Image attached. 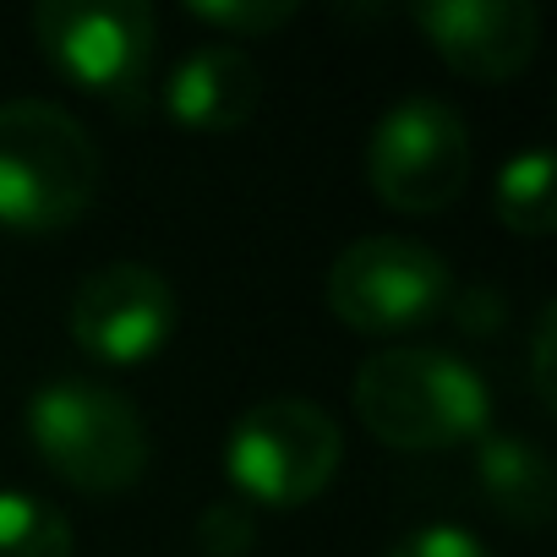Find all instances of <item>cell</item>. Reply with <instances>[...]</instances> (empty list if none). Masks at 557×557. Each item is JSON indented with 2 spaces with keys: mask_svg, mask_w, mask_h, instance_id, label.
<instances>
[{
  "mask_svg": "<svg viewBox=\"0 0 557 557\" xmlns=\"http://www.w3.org/2000/svg\"><path fill=\"white\" fill-rule=\"evenodd\" d=\"M356 416L388 448H459L486 437L492 394L470 361L437 345H394L361 361Z\"/></svg>",
  "mask_w": 557,
  "mask_h": 557,
  "instance_id": "1",
  "label": "cell"
},
{
  "mask_svg": "<svg viewBox=\"0 0 557 557\" xmlns=\"http://www.w3.org/2000/svg\"><path fill=\"white\" fill-rule=\"evenodd\" d=\"M104 159L77 115L50 99L0 104V230L50 235L99 197Z\"/></svg>",
  "mask_w": 557,
  "mask_h": 557,
  "instance_id": "2",
  "label": "cell"
},
{
  "mask_svg": "<svg viewBox=\"0 0 557 557\" xmlns=\"http://www.w3.org/2000/svg\"><path fill=\"white\" fill-rule=\"evenodd\" d=\"M34 454L77 492H126L148 470V426L94 377H55L23 410Z\"/></svg>",
  "mask_w": 557,
  "mask_h": 557,
  "instance_id": "3",
  "label": "cell"
},
{
  "mask_svg": "<svg viewBox=\"0 0 557 557\" xmlns=\"http://www.w3.org/2000/svg\"><path fill=\"white\" fill-rule=\"evenodd\" d=\"M339 459H345L339 426L329 421V410L296 394L251 405L230 426V443H224L230 481L251 503H268V508H296L329 492V481L339 475Z\"/></svg>",
  "mask_w": 557,
  "mask_h": 557,
  "instance_id": "4",
  "label": "cell"
},
{
  "mask_svg": "<svg viewBox=\"0 0 557 557\" xmlns=\"http://www.w3.org/2000/svg\"><path fill=\"white\" fill-rule=\"evenodd\" d=\"M470 126L443 99H399L367 143V181L394 213H443L470 181Z\"/></svg>",
  "mask_w": 557,
  "mask_h": 557,
  "instance_id": "5",
  "label": "cell"
},
{
  "mask_svg": "<svg viewBox=\"0 0 557 557\" xmlns=\"http://www.w3.org/2000/svg\"><path fill=\"white\" fill-rule=\"evenodd\" d=\"M329 312L356 334H394L437 318L454 296L448 262L405 235H367L350 240L329 268Z\"/></svg>",
  "mask_w": 557,
  "mask_h": 557,
  "instance_id": "6",
  "label": "cell"
},
{
  "mask_svg": "<svg viewBox=\"0 0 557 557\" xmlns=\"http://www.w3.org/2000/svg\"><path fill=\"white\" fill-rule=\"evenodd\" d=\"M34 39L66 83L121 99L143 88L159 34L143 0H45L34 12Z\"/></svg>",
  "mask_w": 557,
  "mask_h": 557,
  "instance_id": "7",
  "label": "cell"
},
{
  "mask_svg": "<svg viewBox=\"0 0 557 557\" xmlns=\"http://www.w3.org/2000/svg\"><path fill=\"white\" fill-rule=\"evenodd\" d=\"M66 334L104 367H137L175 334V285L148 262H104L77 285Z\"/></svg>",
  "mask_w": 557,
  "mask_h": 557,
  "instance_id": "8",
  "label": "cell"
},
{
  "mask_svg": "<svg viewBox=\"0 0 557 557\" xmlns=\"http://www.w3.org/2000/svg\"><path fill=\"white\" fill-rule=\"evenodd\" d=\"M432 50L475 83H508L535 61L541 12L530 0H421L410 7Z\"/></svg>",
  "mask_w": 557,
  "mask_h": 557,
  "instance_id": "9",
  "label": "cell"
},
{
  "mask_svg": "<svg viewBox=\"0 0 557 557\" xmlns=\"http://www.w3.org/2000/svg\"><path fill=\"white\" fill-rule=\"evenodd\" d=\"M262 104V72L246 50L235 45H202L191 50L170 83H164V110L181 132H240Z\"/></svg>",
  "mask_w": 557,
  "mask_h": 557,
  "instance_id": "10",
  "label": "cell"
},
{
  "mask_svg": "<svg viewBox=\"0 0 557 557\" xmlns=\"http://www.w3.org/2000/svg\"><path fill=\"white\" fill-rule=\"evenodd\" d=\"M475 475H481V492L486 503L519 524V530H541L552 519V503H557V486H552V465L535 443L524 437H508V432H486L475 437Z\"/></svg>",
  "mask_w": 557,
  "mask_h": 557,
  "instance_id": "11",
  "label": "cell"
},
{
  "mask_svg": "<svg viewBox=\"0 0 557 557\" xmlns=\"http://www.w3.org/2000/svg\"><path fill=\"white\" fill-rule=\"evenodd\" d=\"M492 202H497V219H503L513 235H530V240L552 235V230H557L552 153H546V148H530V153L508 159V164L497 170V191H492Z\"/></svg>",
  "mask_w": 557,
  "mask_h": 557,
  "instance_id": "12",
  "label": "cell"
},
{
  "mask_svg": "<svg viewBox=\"0 0 557 557\" xmlns=\"http://www.w3.org/2000/svg\"><path fill=\"white\" fill-rule=\"evenodd\" d=\"M72 519L34 492H0V557H72Z\"/></svg>",
  "mask_w": 557,
  "mask_h": 557,
  "instance_id": "13",
  "label": "cell"
},
{
  "mask_svg": "<svg viewBox=\"0 0 557 557\" xmlns=\"http://www.w3.org/2000/svg\"><path fill=\"white\" fill-rule=\"evenodd\" d=\"M301 7L296 0H191L186 17L224 34V39H262L273 28H285Z\"/></svg>",
  "mask_w": 557,
  "mask_h": 557,
  "instance_id": "14",
  "label": "cell"
},
{
  "mask_svg": "<svg viewBox=\"0 0 557 557\" xmlns=\"http://www.w3.org/2000/svg\"><path fill=\"white\" fill-rule=\"evenodd\" d=\"M257 546V519L240 503H213L197 513V552L202 557H246Z\"/></svg>",
  "mask_w": 557,
  "mask_h": 557,
  "instance_id": "15",
  "label": "cell"
},
{
  "mask_svg": "<svg viewBox=\"0 0 557 557\" xmlns=\"http://www.w3.org/2000/svg\"><path fill=\"white\" fill-rule=\"evenodd\" d=\"M388 557H492V552L459 524H421L405 541H394Z\"/></svg>",
  "mask_w": 557,
  "mask_h": 557,
  "instance_id": "16",
  "label": "cell"
},
{
  "mask_svg": "<svg viewBox=\"0 0 557 557\" xmlns=\"http://www.w3.org/2000/svg\"><path fill=\"white\" fill-rule=\"evenodd\" d=\"M552 334H557V312L541 307L535 339H530V372H535V399H541V410H557V394H552Z\"/></svg>",
  "mask_w": 557,
  "mask_h": 557,
  "instance_id": "17",
  "label": "cell"
}]
</instances>
